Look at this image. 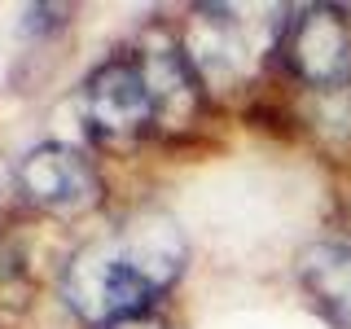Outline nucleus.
<instances>
[{"instance_id": "f257e3e1", "label": "nucleus", "mask_w": 351, "mask_h": 329, "mask_svg": "<svg viewBox=\"0 0 351 329\" xmlns=\"http://www.w3.org/2000/svg\"><path fill=\"white\" fill-rule=\"evenodd\" d=\"M184 233L167 211H132L88 237L62 272V299L80 321L110 329L149 316L180 281Z\"/></svg>"}, {"instance_id": "f03ea898", "label": "nucleus", "mask_w": 351, "mask_h": 329, "mask_svg": "<svg viewBox=\"0 0 351 329\" xmlns=\"http://www.w3.org/2000/svg\"><path fill=\"white\" fill-rule=\"evenodd\" d=\"M18 189L49 215H84L101 202V175L84 149L44 141L18 162Z\"/></svg>"}, {"instance_id": "7ed1b4c3", "label": "nucleus", "mask_w": 351, "mask_h": 329, "mask_svg": "<svg viewBox=\"0 0 351 329\" xmlns=\"http://www.w3.org/2000/svg\"><path fill=\"white\" fill-rule=\"evenodd\" d=\"M84 114L97 136L106 141H128L141 136L149 123H158L145 71H141L136 53H119V58L101 62L84 84Z\"/></svg>"}, {"instance_id": "20e7f679", "label": "nucleus", "mask_w": 351, "mask_h": 329, "mask_svg": "<svg viewBox=\"0 0 351 329\" xmlns=\"http://www.w3.org/2000/svg\"><path fill=\"white\" fill-rule=\"evenodd\" d=\"M281 58L312 88H338L351 75V22L334 5L294 9L281 31Z\"/></svg>"}, {"instance_id": "39448f33", "label": "nucleus", "mask_w": 351, "mask_h": 329, "mask_svg": "<svg viewBox=\"0 0 351 329\" xmlns=\"http://www.w3.org/2000/svg\"><path fill=\"white\" fill-rule=\"evenodd\" d=\"M141 71H145L154 110H158V123L162 127H184L202 106V80H197L193 62L184 58L180 44L162 40V44H145L136 49Z\"/></svg>"}, {"instance_id": "423d86ee", "label": "nucleus", "mask_w": 351, "mask_h": 329, "mask_svg": "<svg viewBox=\"0 0 351 329\" xmlns=\"http://www.w3.org/2000/svg\"><path fill=\"white\" fill-rule=\"evenodd\" d=\"M180 49L193 62L202 84H228L246 71V40H241L228 9H197V18L189 22Z\"/></svg>"}, {"instance_id": "0eeeda50", "label": "nucleus", "mask_w": 351, "mask_h": 329, "mask_svg": "<svg viewBox=\"0 0 351 329\" xmlns=\"http://www.w3.org/2000/svg\"><path fill=\"white\" fill-rule=\"evenodd\" d=\"M299 281L334 329H351V246L316 241L299 255Z\"/></svg>"}, {"instance_id": "6e6552de", "label": "nucleus", "mask_w": 351, "mask_h": 329, "mask_svg": "<svg viewBox=\"0 0 351 329\" xmlns=\"http://www.w3.org/2000/svg\"><path fill=\"white\" fill-rule=\"evenodd\" d=\"M110 329H171L162 316H136V321H123V325H110Z\"/></svg>"}]
</instances>
